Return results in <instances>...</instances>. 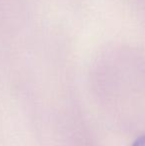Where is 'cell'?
<instances>
[{"label": "cell", "mask_w": 145, "mask_h": 146, "mask_svg": "<svg viewBox=\"0 0 145 146\" xmlns=\"http://www.w3.org/2000/svg\"><path fill=\"white\" fill-rule=\"evenodd\" d=\"M132 146H145V135L136 139V141L133 143Z\"/></svg>", "instance_id": "1"}]
</instances>
